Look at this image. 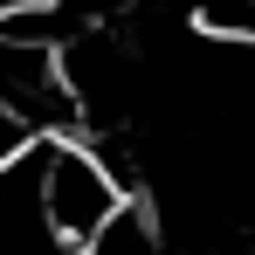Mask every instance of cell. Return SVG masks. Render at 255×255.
Wrapping results in <instances>:
<instances>
[{
    "instance_id": "obj_1",
    "label": "cell",
    "mask_w": 255,
    "mask_h": 255,
    "mask_svg": "<svg viewBox=\"0 0 255 255\" xmlns=\"http://www.w3.org/2000/svg\"><path fill=\"white\" fill-rule=\"evenodd\" d=\"M242 7H255V0H242Z\"/></svg>"
}]
</instances>
